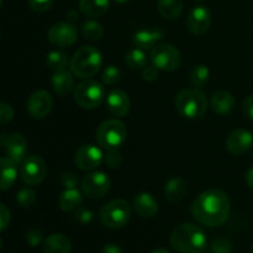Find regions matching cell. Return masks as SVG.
<instances>
[{
    "label": "cell",
    "instance_id": "7a4b0ae2",
    "mask_svg": "<svg viewBox=\"0 0 253 253\" xmlns=\"http://www.w3.org/2000/svg\"><path fill=\"white\" fill-rule=\"evenodd\" d=\"M170 245L180 253H202L207 249L204 231L194 224H182L170 235Z\"/></svg>",
    "mask_w": 253,
    "mask_h": 253
},
{
    "label": "cell",
    "instance_id": "6da1fadb",
    "mask_svg": "<svg viewBox=\"0 0 253 253\" xmlns=\"http://www.w3.org/2000/svg\"><path fill=\"white\" fill-rule=\"evenodd\" d=\"M231 209L230 198L224 190L209 189L200 193L192 203L190 211L199 224L217 227L227 221Z\"/></svg>",
    "mask_w": 253,
    "mask_h": 253
},
{
    "label": "cell",
    "instance_id": "603a6c76",
    "mask_svg": "<svg viewBox=\"0 0 253 253\" xmlns=\"http://www.w3.org/2000/svg\"><path fill=\"white\" fill-rule=\"evenodd\" d=\"M51 83L57 94H59L62 96L67 95L74 88L73 74L71 72L66 71V69L64 71L54 72L51 78Z\"/></svg>",
    "mask_w": 253,
    "mask_h": 253
},
{
    "label": "cell",
    "instance_id": "83f0119b",
    "mask_svg": "<svg viewBox=\"0 0 253 253\" xmlns=\"http://www.w3.org/2000/svg\"><path fill=\"white\" fill-rule=\"evenodd\" d=\"M147 54L145 49L133 48L125 54V64L131 69H143L147 66Z\"/></svg>",
    "mask_w": 253,
    "mask_h": 253
},
{
    "label": "cell",
    "instance_id": "d4e9b609",
    "mask_svg": "<svg viewBox=\"0 0 253 253\" xmlns=\"http://www.w3.org/2000/svg\"><path fill=\"white\" fill-rule=\"evenodd\" d=\"M157 10L161 16L166 20H177L183 12L182 0H158Z\"/></svg>",
    "mask_w": 253,
    "mask_h": 253
},
{
    "label": "cell",
    "instance_id": "f5cc1de1",
    "mask_svg": "<svg viewBox=\"0 0 253 253\" xmlns=\"http://www.w3.org/2000/svg\"><path fill=\"white\" fill-rule=\"evenodd\" d=\"M195 1H202V0H195Z\"/></svg>",
    "mask_w": 253,
    "mask_h": 253
},
{
    "label": "cell",
    "instance_id": "c3c4849f",
    "mask_svg": "<svg viewBox=\"0 0 253 253\" xmlns=\"http://www.w3.org/2000/svg\"><path fill=\"white\" fill-rule=\"evenodd\" d=\"M1 249H2V241L1 239H0V251H1Z\"/></svg>",
    "mask_w": 253,
    "mask_h": 253
},
{
    "label": "cell",
    "instance_id": "5b68a950",
    "mask_svg": "<svg viewBox=\"0 0 253 253\" xmlns=\"http://www.w3.org/2000/svg\"><path fill=\"white\" fill-rule=\"evenodd\" d=\"M127 137V128L118 119H108L99 125L96 130V141L106 151L119 150Z\"/></svg>",
    "mask_w": 253,
    "mask_h": 253
},
{
    "label": "cell",
    "instance_id": "d6a6232c",
    "mask_svg": "<svg viewBox=\"0 0 253 253\" xmlns=\"http://www.w3.org/2000/svg\"><path fill=\"white\" fill-rule=\"evenodd\" d=\"M121 76V72L118 67L108 66L103 72V82L106 85H114L119 82Z\"/></svg>",
    "mask_w": 253,
    "mask_h": 253
},
{
    "label": "cell",
    "instance_id": "d590c367",
    "mask_svg": "<svg viewBox=\"0 0 253 253\" xmlns=\"http://www.w3.org/2000/svg\"><path fill=\"white\" fill-rule=\"evenodd\" d=\"M15 111L10 104L0 101V125L9 124L14 119Z\"/></svg>",
    "mask_w": 253,
    "mask_h": 253
},
{
    "label": "cell",
    "instance_id": "277c9868",
    "mask_svg": "<svg viewBox=\"0 0 253 253\" xmlns=\"http://www.w3.org/2000/svg\"><path fill=\"white\" fill-rule=\"evenodd\" d=\"M69 64L74 76L88 79L99 72L103 64V56L95 47L83 46L73 54Z\"/></svg>",
    "mask_w": 253,
    "mask_h": 253
},
{
    "label": "cell",
    "instance_id": "60d3db41",
    "mask_svg": "<svg viewBox=\"0 0 253 253\" xmlns=\"http://www.w3.org/2000/svg\"><path fill=\"white\" fill-rule=\"evenodd\" d=\"M123 162V157L119 150H110L108 151V156H106V165L111 168H116L121 165Z\"/></svg>",
    "mask_w": 253,
    "mask_h": 253
},
{
    "label": "cell",
    "instance_id": "f1b7e54d",
    "mask_svg": "<svg viewBox=\"0 0 253 253\" xmlns=\"http://www.w3.org/2000/svg\"><path fill=\"white\" fill-rule=\"evenodd\" d=\"M209 68L207 66H204V64H198V66H195L190 71V83H192V85L194 88H204L208 84V82H209Z\"/></svg>",
    "mask_w": 253,
    "mask_h": 253
},
{
    "label": "cell",
    "instance_id": "bcb514c9",
    "mask_svg": "<svg viewBox=\"0 0 253 253\" xmlns=\"http://www.w3.org/2000/svg\"><path fill=\"white\" fill-rule=\"evenodd\" d=\"M152 253H170V252L168 251V250L163 249V247H160V249H156Z\"/></svg>",
    "mask_w": 253,
    "mask_h": 253
},
{
    "label": "cell",
    "instance_id": "ac0fdd59",
    "mask_svg": "<svg viewBox=\"0 0 253 253\" xmlns=\"http://www.w3.org/2000/svg\"><path fill=\"white\" fill-rule=\"evenodd\" d=\"M133 209L141 217L150 219L157 215L158 203L150 193H140L133 198Z\"/></svg>",
    "mask_w": 253,
    "mask_h": 253
},
{
    "label": "cell",
    "instance_id": "484cf974",
    "mask_svg": "<svg viewBox=\"0 0 253 253\" xmlns=\"http://www.w3.org/2000/svg\"><path fill=\"white\" fill-rule=\"evenodd\" d=\"M110 5V0H81L79 9L85 16L99 17L105 14Z\"/></svg>",
    "mask_w": 253,
    "mask_h": 253
},
{
    "label": "cell",
    "instance_id": "e0dca14e",
    "mask_svg": "<svg viewBox=\"0 0 253 253\" xmlns=\"http://www.w3.org/2000/svg\"><path fill=\"white\" fill-rule=\"evenodd\" d=\"M106 108L114 116L123 118L130 113L131 100L125 91L114 89L106 96Z\"/></svg>",
    "mask_w": 253,
    "mask_h": 253
},
{
    "label": "cell",
    "instance_id": "8992f818",
    "mask_svg": "<svg viewBox=\"0 0 253 253\" xmlns=\"http://www.w3.org/2000/svg\"><path fill=\"white\" fill-rule=\"evenodd\" d=\"M101 224L111 230H119L128 224L131 217V209L127 202L123 199H114L106 203L100 210Z\"/></svg>",
    "mask_w": 253,
    "mask_h": 253
},
{
    "label": "cell",
    "instance_id": "cb8c5ba5",
    "mask_svg": "<svg viewBox=\"0 0 253 253\" xmlns=\"http://www.w3.org/2000/svg\"><path fill=\"white\" fill-rule=\"evenodd\" d=\"M163 37L161 30H140L133 35V43L141 49H150L155 47L157 41Z\"/></svg>",
    "mask_w": 253,
    "mask_h": 253
},
{
    "label": "cell",
    "instance_id": "74e56055",
    "mask_svg": "<svg viewBox=\"0 0 253 253\" xmlns=\"http://www.w3.org/2000/svg\"><path fill=\"white\" fill-rule=\"evenodd\" d=\"M25 239H26V242L32 247H36L43 241V234H42L41 230L39 229H31L26 232L25 235Z\"/></svg>",
    "mask_w": 253,
    "mask_h": 253
},
{
    "label": "cell",
    "instance_id": "2e32d148",
    "mask_svg": "<svg viewBox=\"0 0 253 253\" xmlns=\"http://www.w3.org/2000/svg\"><path fill=\"white\" fill-rule=\"evenodd\" d=\"M253 145V135L250 131L239 128L227 136L226 148L231 155L240 156L246 153Z\"/></svg>",
    "mask_w": 253,
    "mask_h": 253
},
{
    "label": "cell",
    "instance_id": "4fadbf2b",
    "mask_svg": "<svg viewBox=\"0 0 253 253\" xmlns=\"http://www.w3.org/2000/svg\"><path fill=\"white\" fill-rule=\"evenodd\" d=\"M103 162V152L94 145H83L76 151L74 163L81 170H93Z\"/></svg>",
    "mask_w": 253,
    "mask_h": 253
},
{
    "label": "cell",
    "instance_id": "7bdbcfd3",
    "mask_svg": "<svg viewBox=\"0 0 253 253\" xmlns=\"http://www.w3.org/2000/svg\"><path fill=\"white\" fill-rule=\"evenodd\" d=\"M242 111L244 115L250 120H253V95H249L242 104Z\"/></svg>",
    "mask_w": 253,
    "mask_h": 253
},
{
    "label": "cell",
    "instance_id": "8d00e7d4",
    "mask_svg": "<svg viewBox=\"0 0 253 253\" xmlns=\"http://www.w3.org/2000/svg\"><path fill=\"white\" fill-rule=\"evenodd\" d=\"M59 182L66 189H73L79 184V178L76 173L73 172H64L62 173Z\"/></svg>",
    "mask_w": 253,
    "mask_h": 253
},
{
    "label": "cell",
    "instance_id": "836d02e7",
    "mask_svg": "<svg viewBox=\"0 0 253 253\" xmlns=\"http://www.w3.org/2000/svg\"><path fill=\"white\" fill-rule=\"evenodd\" d=\"M212 253H231L232 244L226 237H217L211 245Z\"/></svg>",
    "mask_w": 253,
    "mask_h": 253
},
{
    "label": "cell",
    "instance_id": "5bb4252c",
    "mask_svg": "<svg viewBox=\"0 0 253 253\" xmlns=\"http://www.w3.org/2000/svg\"><path fill=\"white\" fill-rule=\"evenodd\" d=\"M53 108V99L46 90H37L27 99V111L34 119H43Z\"/></svg>",
    "mask_w": 253,
    "mask_h": 253
},
{
    "label": "cell",
    "instance_id": "9c48e42d",
    "mask_svg": "<svg viewBox=\"0 0 253 253\" xmlns=\"http://www.w3.org/2000/svg\"><path fill=\"white\" fill-rule=\"evenodd\" d=\"M47 166L40 156H29L20 165V177L26 185H37L46 178Z\"/></svg>",
    "mask_w": 253,
    "mask_h": 253
},
{
    "label": "cell",
    "instance_id": "7c38bea8",
    "mask_svg": "<svg viewBox=\"0 0 253 253\" xmlns=\"http://www.w3.org/2000/svg\"><path fill=\"white\" fill-rule=\"evenodd\" d=\"M47 39L56 47H69L76 43L78 31L69 22H57L47 32Z\"/></svg>",
    "mask_w": 253,
    "mask_h": 253
},
{
    "label": "cell",
    "instance_id": "ffe728a7",
    "mask_svg": "<svg viewBox=\"0 0 253 253\" xmlns=\"http://www.w3.org/2000/svg\"><path fill=\"white\" fill-rule=\"evenodd\" d=\"M236 106L234 95L226 90H219L211 96V108L219 115H229Z\"/></svg>",
    "mask_w": 253,
    "mask_h": 253
},
{
    "label": "cell",
    "instance_id": "9a60e30c",
    "mask_svg": "<svg viewBox=\"0 0 253 253\" xmlns=\"http://www.w3.org/2000/svg\"><path fill=\"white\" fill-rule=\"evenodd\" d=\"M211 12L205 6H197L187 17V27L193 35H203L211 25Z\"/></svg>",
    "mask_w": 253,
    "mask_h": 253
},
{
    "label": "cell",
    "instance_id": "f907efd6",
    "mask_svg": "<svg viewBox=\"0 0 253 253\" xmlns=\"http://www.w3.org/2000/svg\"><path fill=\"white\" fill-rule=\"evenodd\" d=\"M0 39H1V30H0Z\"/></svg>",
    "mask_w": 253,
    "mask_h": 253
},
{
    "label": "cell",
    "instance_id": "3957f363",
    "mask_svg": "<svg viewBox=\"0 0 253 253\" xmlns=\"http://www.w3.org/2000/svg\"><path fill=\"white\" fill-rule=\"evenodd\" d=\"M175 109L185 119L195 120L204 116L208 110V99L198 88L183 89L175 95Z\"/></svg>",
    "mask_w": 253,
    "mask_h": 253
},
{
    "label": "cell",
    "instance_id": "8fae6325",
    "mask_svg": "<svg viewBox=\"0 0 253 253\" xmlns=\"http://www.w3.org/2000/svg\"><path fill=\"white\" fill-rule=\"evenodd\" d=\"M82 190L90 199L104 197L110 189V179L104 172H91L82 180Z\"/></svg>",
    "mask_w": 253,
    "mask_h": 253
},
{
    "label": "cell",
    "instance_id": "b9f144b4",
    "mask_svg": "<svg viewBox=\"0 0 253 253\" xmlns=\"http://www.w3.org/2000/svg\"><path fill=\"white\" fill-rule=\"evenodd\" d=\"M158 71H160V69H158L157 67L153 66V64L152 66H146L145 68L142 69V78L147 82L156 81V79L158 78V74H160Z\"/></svg>",
    "mask_w": 253,
    "mask_h": 253
},
{
    "label": "cell",
    "instance_id": "816d5d0a",
    "mask_svg": "<svg viewBox=\"0 0 253 253\" xmlns=\"http://www.w3.org/2000/svg\"><path fill=\"white\" fill-rule=\"evenodd\" d=\"M251 253H253V247L251 249Z\"/></svg>",
    "mask_w": 253,
    "mask_h": 253
},
{
    "label": "cell",
    "instance_id": "4dcf8cb0",
    "mask_svg": "<svg viewBox=\"0 0 253 253\" xmlns=\"http://www.w3.org/2000/svg\"><path fill=\"white\" fill-rule=\"evenodd\" d=\"M82 34L88 40L98 41L104 35L103 25L99 24L98 21H94V20H88V21L83 22V25H82Z\"/></svg>",
    "mask_w": 253,
    "mask_h": 253
},
{
    "label": "cell",
    "instance_id": "f546056e",
    "mask_svg": "<svg viewBox=\"0 0 253 253\" xmlns=\"http://www.w3.org/2000/svg\"><path fill=\"white\" fill-rule=\"evenodd\" d=\"M47 66L51 71H64L68 66V57L61 51H52L47 54Z\"/></svg>",
    "mask_w": 253,
    "mask_h": 253
},
{
    "label": "cell",
    "instance_id": "ba28073f",
    "mask_svg": "<svg viewBox=\"0 0 253 253\" xmlns=\"http://www.w3.org/2000/svg\"><path fill=\"white\" fill-rule=\"evenodd\" d=\"M150 59L155 67L160 71L173 72L182 64V54L177 47L169 43L158 44L151 51Z\"/></svg>",
    "mask_w": 253,
    "mask_h": 253
},
{
    "label": "cell",
    "instance_id": "ab89813d",
    "mask_svg": "<svg viewBox=\"0 0 253 253\" xmlns=\"http://www.w3.org/2000/svg\"><path fill=\"white\" fill-rule=\"evenodd\" d=\"M11 221V212L9 208L0 203V231H4L7 229Z\"/></svg>",
    "mask_w": 253,
    "mask_h": 253
},
{
    "label": "cell",
    "instance_id": "52a82bcc",
    "mask_svg": "<svg viewBox=\"0 0 253 253\" xmlns=\"http://www.w3.org/2000/svg\"><path fill=\"white\" fill-rule=\"evenodd\" d=\"M105 90L103 84L93 79H86L82 82L74 89V101L81 108L91 110L98 108L104 100Z\"/></svg>",
    "mask_w": 253,
    "mask_h": 253
},
{
    "label": "cell",
    "instance_id": "30bf717a",
    "mask_svg": "<svg viewBox=\"0 0 253 253\" xmlns=\"http://www.w3.org/2000/svg\"><path fill=\"white\" fill-rule=\"evenodd\" d=\"M26 140L21 133H0V147L6 151L7 157L16 165H21L26 158Z\"/></svg>",
    "mask_w": 253,
    "mask_h": 253
},
{
    "label": "cell",
    "instance_id": "ee69618b",
    "mask_svg": "<svg viewBox=\"0 0 253 253\" xmlns=\"http://www.w3.org/2000/svg\"><path fill=\"white\" fill-rule=\"evenodd\" d=\"M100 253H123L120 247L115 244H108L103 247Z\"/></svg>",
    "mask_w": 253,
    "mask_h": 253
},
{
    "label": "cell",
    "instance_id": "44dd1931",
    "mask_svg": "<svg viewBox=\"0 0 253 253\" xmlns=\"http://www.w3.org/2000/svg\"><path fill=\"white\" fill-rule=\"evenodd\" d=\"M187 182L180 177L170 178L165 185V197L170 203H177L182 200L187 194Z\"/></svg>",
    "mask_w": 253,
    "mask_h": 253
},
{
    "label": "cell",
    "instance_id": "e575fe53",
    "mask_svg": "<svg viewBox=\"0 0 253 253\" xmlns=\"http://www.w3.org/2000/svg\"><path fill=\"white\" fill-rule=\"evenodd\" d=\"M94 214L90 209L79 207L78 209L74 210V220L82 225H88L93 221Z\"/></svg>",
    "mask_w": 253,
    "mask_h": 253
},
{
    "label": "cell",
    "instance_id": "f35d334b",
    "mask_svg": "<svg viewBox=\"0 0 253 253\" xmlns=\"http://www.w3.org/2000/svg\"><path fill=\"white\" fill-rule=\"evenodd\" d=\"M27 2L34 11L44 12L51 9L54 0H27Z\"/></svg>",
    "mask_w": 253,
    "mask_h": 253
},
{
    "label": "cell",
    "instance_id": "7dc6e473",
    "mask_svg": "<svg viewBox=\"0 0 253 253\" xmlns=\"http://www.w3.org/2000/svg\"><path fill=\"white\" fill-rule=\"evenodd\" d=\"M130 0H115V2H118V4H126V2H128Z\"/></svg>",
    "mask_w": 253,
    "mask_h": 253
},
{
    "label": "cell",
    "instance_id": "d6986e66",
    "mask_svg": "<svg viewBox=\"0 0 253 253\" xmlns=\"http://www.w3.org/2000/svg\"><path fill=\"white\" fill-rule=\"evenodd\" d=\"M16 163L9 157L0 158V190H7L14 185L17 178Z\"/></svg>",
    "mask_w": 253,
    "mask_h": 253
},
{
    "label": "cell",
    "instance_id": "4316f807",
    "mask_svg": "<svg viewBox=\"0 0 253 253\" xmlns=\"http://www.w3.org/2000/svg\"><path fill=\"white\" fill-rule=\"evenodd\" d=\"M83 203V195L78 189H66L59 197V208L63 211H74Z\"/></svg>",
    "mask_w": 253,
    "mask_h": 253
},
{
    "label": "cell",
    "instance_id": "f6af8a7d",
    "mask_svg": "<svg viewBox=\"0 0 253 253\" xmlns=\"http://www.w3.org/2000/svg\"><path fill=\"white\" fill-rule=\"evenodd\" d=\"M245 180H246V184L249 185L251 189H253V167L250 168L246 172V175H245Z\"/></svg>",
    "mask_w": 253,
    "mask_h": 253
},
{
    "label": "cell",
    "instance_id": "1f68e13d",
    "mask_svg": "<svg viewBox=\"0 0 253 253\" xmlns=\"http://www.w3.org/2000/svg\"><path fill=\"white\" fill-rule=\"evenodd\" d=\"M16 200L19 203L20 207L22 208H31L36 204V193L34 192L30 188H22L21 190H19L16 194Z\"/></svg>",
    "mask_w": 253,
    "mask_h": 253
},
{
    "label": "cell",
    "instance_id": "681fc988",
    "mask_svg": "<svg viewBox=\"0 0 253 253\" xmlns=\"http://www.w3.org/2000/svg\"><path fill=\"white\" fill-rule=\"evenodd\" d=\"M2 1H4V0H0V9H1V6H2Z\"/></svg>",
    "mask_w": 253,
    "mask_h": 253
},
{
    "label": "cell",
    "instance_id": "7402d4cb",
    "mask_svg": "<svg viewBox=\"0 0 253 253\" xmlns=\"http://www.w3.org/2000/svg\"><path fill=\"white\" fill-rule=\"evenodd\" d=\"M44 253H71V240L62 234H53L47 237L43 242Z\"/></svg>",
    "mask_w": 253,
    "mask_h": 253
}]
</instances>
